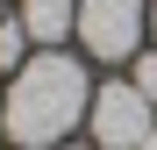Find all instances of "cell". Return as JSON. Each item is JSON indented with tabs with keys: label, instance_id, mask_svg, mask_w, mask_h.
<instances>
[{
	"label": "cell",
	"instance_id": "7a4b0ae2",
	"mask_svg": "<svg viewBox=\"0 0 157 150\" xmlns=\"http://www.w3.org/2000/svg\"><path fill=\"white\" fill-rule=\"evenodd\" d=\"M78 43L93 50L100 64H136L143 36H150V7L143 0H78Z\"/></svg>",
	"mask_w": 157,
	"mask_h": 150
},
{
	"label": "cell",
	"instance_id": "3957f363",
	"mask_svg": "<svg viewBox=\"0 0 157 150\" xmlns=\"http://www.w3.org/2000/svg\"><path fill=\"white\" fill-rule=\"evenodd\" d=\"M157 107L128 86V79H114V86H93V107H86V121H93V143L100 150H143L150 136H157V121H150Z\"/></svg>",
	"mask_w": 157,
	"mask_h": 150
},
{
	"label": "cell",
	"instance_id": "9c48e42d",
	"mask_svg": "<svg viewBox=\"0 0 157 150\" xmlns=\"http://www.w3.org/2000/svg\"><path fill=\"white\" fill-rule=\"evenodd\" d=\"M143 150H157V136H150V143H143Z\"/></svg>",
	"mask_w": 157,
	"mask_h": 150
},
{
	"label": "cell",
	"instance_id": "6da1fadb",
	"mask_svg": "<svg viewBox=\"0 0 157 150\" xmlns=\"http://www.w3.org/2000/svg\"><path fill=\"white\" fill-rule=\"evenodd\" d=\"M86 107H93L86 64L64 57V50H43V57H29V64L7 79L0 129H7L14 150H50V143H64L78 121H86Z\"/></svg>",
	"mask_w": 157,
	"mask_h": 150
},
{
	"label": "cell",
	"instance_id": "52a82bcc",
	"mask_svg": "<svg viewBox=\"0 0 157 150\" xmlns=\"http://www.w3.org/2000/svg\"><path fill=\"white\" fill-rule=\"evenodd\" d=\"M64 150H100V143H64Z\"/></svg>",
	"mask_w": 157,
	"mask_h": 150
},
{
	"label": "cell",
	"instance_id": "277c9868",
	"mask_svg": "<svg viewBox=\"0 0 157 150\" xmlns=\"http://www.w3.org/2000/svg\"><path fill=\"white\" fill-rule=\"evenodd\" d=\"M21 29L36 43H64V29H78V0H21Z\"/></svg>",
	"mask_w": 157,
	"mask_h": 150
},
{
	"label": "cell",
	"instance_id": "ba28073f",
	"mask_svg": "<svg viewBox=\"0 0 157 150\" xmlns=\"http://www.w3.org/2000/svg\"><path fill=\"white\" fill-rule=\"evenodd\" d=\"M150 36H157V7H150Z\"/></svg>",
	"mask_w": 157,
	"mask_h": 150
},
{
	"label": "cell",
	"instance_id": "5b68a950",
	"mask_svg": "<svg viewBox=\"0 0 157 150\" xmlns=\"http://www.w3.org/2000/svg\"><path fill=\"white\" fill-rule=\"evenodd\" d=\"M29 29H21V21H0V71H21V64H29Z\"/></svg>",
	"mask_w": 157,
	"mask_h": 150
},
{
	"label": "cell",
	"instance_id": "8992f818",
	"mask_svg": "<svg viewBox=\"0 0 157 150\" xmlns=\"http://www.w3.org/2000/svg\"><path fill=\"white\" fill-rule=\"evenodd\" d=\"M128 86H136V93L150 100V107H157V50H143V57H136V71H128Z\"/></svg>",
	"mask_w": 157,
	"mask_h": 150
}]
</instances>
